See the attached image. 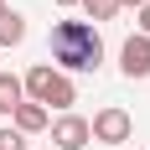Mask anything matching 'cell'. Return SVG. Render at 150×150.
Listing matches in <instances>:
<instances>
[{
  "instance_id": "cell-8",
  "label": "cell",
  "mask_w": 150,
  "mask_h": 150,
  "mask_svg": "<svg viewBox=\"0 0 150 150\" xmlns=\"http://www.w3.org/2000/svg\"><path fill=\"white\" fill-rule=\"evenodd\" d=\"M26 42V16L21 11H5L0 16V52H5V47H21Z\"/></svg>"
},
{
  "instance_id": "cell-6",
  "label": "cell",
  "mask_w": 150,
  "mask_h": 150,
  "mask_svg": "<svg viewBox=\"0 0 150 150\" xmlns=\"http://www.w3.org/2000/svg\"><path fill=\"white\" fill-rule=\"evenodd\" d=\"M11 124L21 129V135H42V129H52V114H47L42 104H31V98H26V104L11 114Z\"/></svg>"
},
{
  "instance_id": "cell-10",
  "label": "cell",
  "mask_w": 150,
  "mask_h": 150,
  "mask_svg": "<svg viewBox=\"0 0 150 150\" xmlns=\"http://www.w3.org/2000/svg\"><path fill=\"white\" fill-rule=\"evenodd\" d=\"M0 150H26V135H21L16 124H5V129H0Z\"/></svg>"
},
{
  "instance_id": "cell-11",
  "label": "cell",
  "mask_w": 150,
  "mask_h": 150,
  "mask_svg": "<svg viewBox=\"0 0 150 150\" xmlns=\"http://www.w3.org/2000/svg\"><path fill=\"white\" fill-rule=\"evenodd\" d=\"M135 21H140V36H150V5H140V11H135Z\"/></svg>"
},
{
  "instance_id": "cell-1",
  "label": "cell",
  "mask_w": 150,
  "mask_h": 150,
  "mask_svg": "<svg viewBox=\"0 0 150 150\" xmlns=\"http://www.w3.org/2000/svg\"><path fill=\"white\" fill-rule=\"evenodd\" d=\"M104 62V36L93 21H57L52 26V67L57 73H98Z\"/></svg>"
},
{
  "instance_id": "cell-7",
  "label": "cell",
  "mask_w": 150,
  "mask_h": 150,
  "mask_svg": "<svg viewBox=\"0 0 150 150\" xmlns=\"http://www.w3.org/2000/svg\"><path fill=\"white\" fill-rule=\"evenodd\" d=\"M21 104H26V83H21L16 73H0V114L11 119V114H16Z\"/></svg>"
},
{
  "instance_id": "cell-9",
  "label": "cell",
  "mask_w": 150,
  "mask_h": 150,
  "mask_svg": "<svg viewBox=\"0 0 150 150\" xmlns=\"http://www.w3.org/2000/svg\"><path fill=\"white\" fill-rule=\"evenodd\" d=\"M83 11H88V21H114L119 16V0H78Z\"/></svg>"
},
{
  "instance_id": "cell-5",
  "label": "cell",
  "mask_w": 150,
  "mask_h": 150,
  "mask_svg": "<svg viewBox=\"0 0 150 150\" xmlns=\"http://www.w3.org/2000/svg\"><path fill=\"white\" fill-rule=\"evenodd\" d=\"M119 73L124 78H150V36H124V47H119Z\"/></svg>"
},
{
  "instance_id": "cell-3",
  "label": "cell",
  "mask_w": 150,
  "mask_h": 150,
  "mask_svg": "<svg viewBox=\"0 0 150 150\" xmlns=\"http://www.w3.org/2000/svg\"><path fill=\"white\" fill-rule=\"evenodd\" d=\"M88 129H93V140H98V145H124V140L135 135V119H129V109L109 104V109H98V114L88 119Z\"/></svg>"
},
{
  "instance_id": "cell-12",
  "label": "cell",
  "mask_w": 150,
  "mask_h": 150,
  "mask_svg": "<svg viewBox=\"0 0 150 150\" xmlns=\"http://www.w3.org/2000/svg\"><path fill=\"white\" fill-rule=\"evenodd\" d=\"M124 5H135V11H140V5H150V0H119V11H124Z\"/></svg>"
},
{
  "instance_id": "cell-4",
  "label": "cell",
  "mask_w": 150,
  "mask_h": 150,
  "mask_svg": "<svg viewBox=\"0 0 150 150\" xmlns=\"http://www.w3.org/2000/svg\"><path fill=\"white\" fill-rule=\"evenodd\" d=\"M88 140H93V129L83 114H57L52 119V145L57 150H88Z\"/></svg>"
},
{
  "instance_id": "cell-2",
  "label": "cell",
  "mask_w": 150,
  "mask_h": 150,
  "mask_svg": "<svg viewBox=\"0 0 150 150\" xmlns=\"http://www.w3.org/2000/svg\"><path fill=\"white\" fill-rule=\"evenodd\" d=\"M21 83H26V98L42 104L47 114H52V109H57V114H73V104H78V83H73L67 73H57L52 62H36Z\"/></svg>"
},
{
  "instance_id": "cell-13",
  "label": "cell",
  "mask_w": 150,
  "mask_h": 150,
  "mask_svg": "<svg viewBox=\"0 0 150 150\" xmlns=\"http://www.w3.org/2000/svg\"><path fill=\"white\" fill-rule=\"evenodd\" d=\"M57 5H62V11H67V5H78V0H57Z\"/></svg>"
},
{
  "instance_id": "cell-14",
  "label": "cell",
  "mask_w": 150,
  "mask_h": 150,
  "mask_svg": "<svg viewBox=\"0 0 150 150\" xmlns=\"http://www.w3.org/2000/svg\"><path fill=\"white\" fill-rule=\"evenodd\" d=\"M5 11H11V5H5V0H0V16H5Z\"/></svg>"
}]
</instances>
